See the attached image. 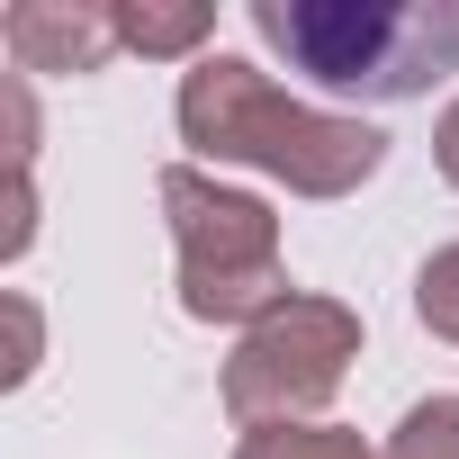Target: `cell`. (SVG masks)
Segmentation results:
<instances>
[{
	"label": "cell",
	"mask_w": 459,
	"mask_h": 459,
	"mask_svg": "<svg viewBox=\"0 0 459 459\" xmlns=\"http://www.w3.org/2000/svg\"><path fill=\"white\" fill-rule=\"evenodd\" d=\"M207 28H216L207 0H117L126 55H153V64H198L207 55Z\"/></svg>",
	"instance_id": "8992f818"
},
{
	"label": "cell",
	"mask_w": 459,
	"mask_h": 459,
	"mask_svg": "<svg viewBox=\"0 0 459 459\" xmlns=\"http://www.w3.org/2000/svg\"><path fill=\"white\" fill-rule=\"evenodd\" d=\"M0 316H10V360H0V378L28 387V378H37V360H46V316H37V298H28V289L0 298Z\"/></svg>",
	"instance_id": "30bf717a"
},
{
	"label": "cell",
	"mask_w": 459,
	"mask_h": 459,
	"mask_svg": "<svg viewBox=\"0 0 459 459\" xmlns=\"http://www.w3.org/2000/svg\"><path fill=\"white\" fill-rule=\"evenodd\" d=\"M432 162H441V180L459 189V100L441 108V126H432Z\"/></svg>",
	"instance_id": "8fae6325"
},
{
	"label": "cell",
	"mask_w": 459,
	"mask_h": 459,
	"mask_svg": "<svg viewBox=\"0 0 459 459\" xmlns=\"http://www.w3.org/2000/svg\"><path fill=\"white\" fill-rule=\"evenodd\" d=\"M414 316H423V333L459 342V244H441V253L414 271Z\"/></svg>",
	"instance_id": "9c48e42d"
},
{
	"label": "cell",
	"mask_w": 459,
	"mask_h": 459,
	"mask_svg": "<svg viewBox=\"0 0 459 459\" xmlns=\"http://www.w3.org/2000/svg\"><path fill=\"white\" fill-rule=\"evenodd\" d=\"M253 37L333 100H423L459 73V0H253Z\"/></svg>",
	"instance_id": "7a4b0ae2"
},
{
	"label": "cell",
	"mask_w": 459,
	"mask_h": 459,
	"mask_svg": "<svg viewBox=\"0 0 459 459\" xmlns=\"http://www.w3.org/2000/svg\"><path fill=\"white\" fill-rule=\"evenodd\" d=\"M162 216H171V253H180V316L198 325H262L289 289L280 262V216L253 189H225L189 162H171L162 180Z\"/></svg>",
	"instance_id": "3957f363"
},
{
	"label": "cell",
	"mask_w": 459,
	"mask_h": 459,
	"mask_svg": "<svg viewBox=\"0 0 459 459\" xmlns=\"http://www.w3.org/2000/svg\"><path fill=\"white\" fill-rule=\"evenodd\" d=\"M360 360V316L342 298H280L262 325H244L235 360H225V414L244 432L262 423H316L333 405V387Z\"/></svg>",
	"instance_id": "277c9868"
},
{
	"label": "cell",
	"mask_w": 459,
	"mask_h": 459,
	"mask_svg": "<svg viewBox=\"0 0 459 459\" xmlns=\"http://www.w3.org/2000/svg\"><path fill=\"white\" fill-rule=\"evenodd\" d=\"M0 46L19 73H100L108 55H126L117 0H19L0 19Z\"/></svg>",
	"instance_id": "5b68a950"
},
{
	"label": "cell",
	"mask_w": 459,
	"mask_h": 459,
	"mask_svg": "<svg viewBox=\"0 0 459 459\" xmlns=\"http://www.w3.org/2000/svg\"><path fill=\"white\" fill-rule=\"evenodd\" d=\"M171 108H180V135L207 162H244V171H262V180H280L298 198H351L387 162V135L369 117L307 108V100H289L244 55H198L180 73V100Z\"/></svg>",
	"instance_id": "6da1fadb"
},
{
	"label": "cell",
	"mask_w": 459,
	"mask_h": 459,
	"mask_svg": "<svg viewBox=\"0 0 459 459\" xmlns=\"http://www.w3.org/2000/svg\"><path fill=\"white\" fill-rule=\"evenodd\" d=\"M378 459H459V396H423V405H405V423L387 432Z\"/></svg>",
	"instance_id": "ba28073f"
},
{
	"label": "cell",
	"mask_w": 459,
	"mask_h": 459,
	"mask_svg": "<svg viewBox=\"0 0 459 459\" xmlns=\"http://www.w3.org/2000/svg\"><path fill=\"white\" fill-rule=\"evenodd\" d=\"M235 459H378V450L342 423H262L235 441Z\"/></svg>",
	"instance_id": "52a82bcc"
}]
</instances>
